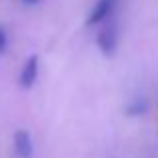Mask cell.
<instances>
[{
    "mask_svg": "<svg viewBox=\"0 0 158 158\" xmlns=\"http://www.w3.org/2000/svg\"><path fill=\"white\" fill-rule=\"evenodd\" d=\"M96 44H98V48H100L106 56L114 54L116 44H118V34H116V28L114 26L102 28V30L98 32V36H96Z\"/></svg>",
    "mask_w": 158,
    "mask_h": 158,
    "instance_id": "cell-1",
    "label": "cell"
},
{
    "mask_svg": "<svg viewBox=\"0 0 158 158\" xmlns=\"http://www.w3.org/2000/svg\"><path fill=\"white\" fill-rule=\"evenodd\" d=\"M36 78H38V56H30L20 70L18 82L22 88H30V86H34Z\"/></svg>",
    "mask_w": 158,
    "mask_h": 158,
    "instance_id": "cell-2",
    "label": "cell"
},
{
    "mask_svg": "<svg viewBox=\"0 0 158 158\" xmlns=\"http://www.w3.org/2000/svg\"><path fill=\"white\" fill-rule=\"evenodd\" d=\"M114 4H116V0H98V2L94 4V8L90 10L88 18H86V24L92 26V24H98V22H102V20H106L108 16H110Z\"/></svg>",
    "mask_w": 158,
    "mask_h": 158,
    "instance_id": "cell-3",
    "label": "cell"
},
{
    "mask_svg": "<svg viewBox=\"0 0 158 158\" xmlns=\"http://www.w3.org/2000/svg\"><path fill=\"white\" fill-rule=\"evenodd\" d=\"M14 152L20 158H32L34 144H32V138L26 130H16L14 132Z\"/></svg>",
    "mask_w": 158,
    "mask_h": 158,
    "instance_id": "cell-4",
    "label": "cell"
},
{
    "mask_svg": "<svg viewBox=\"0 0 158 158\" xmlns=\"http://www.w3.org/2000/svg\"><path fill=\"white\" fill-rule=\"evenodd\" d=\"M146 110V102H140V100H136L134 104H132L130 108H128V112H130V114H142V112Z\"/></svg>",
    "mask_w": 158,
    "mask_h": 158,
    "instance_id": "cell-5",
    "label": "cell"
},
{
    "mask_svg": "<svg viewBox=\"0 0 158 158\" xmlns=\"http://www.w3.org/2000/svg\"><path fill=\"white\" fill-rule=\"evenodd\" d=\"M6 48H8V34H6V30L0 26V54L6 52Z\"/></svg>",
    "mask_w": 158,
    "mask_h": 158,
    "instance_id": "cell-6",
    "label": "cell"
},
{
    "mask_svg": "<svg viewBox=\"0 0 158 158\" xmlns=\"http://www.w3.org/2000/svg\"><path fill=\"white\" fill-rule=\"evenodd\" d=\"M24 4H28V6H34V4H38L40 0H22Z\"/></svg>",
    "mask_w": 158,
    "mask_h": 158,
    "instance_id": "cell-7",
    "label": "cell"
}]
</instances>
